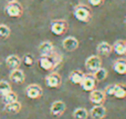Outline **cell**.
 <instances>
[{"label":"cell","mask_w":126,"mask_h":119,"mask_svg":"<svg viewBox=\"0 0 126 119\" xmlns=\"http://www.w3.org/2000/svg\"><path fill=\"white\" fill-rule=\"evenodd\" d=\"M96 79L93 76V73H85L84 77L82 79V82H81V87L84 91H89L91 93L92 90H94L96 87Z\"/></svg>","instance_id":"cell-6"},{"label":"cell","mask_w":126,"mask_h":119,"mask_svg":"<svg viewBox=\"0 0 126 119\" xmlns=\"http://www.w3.org/2000/svg\"><path fill=\"white\" fill-rule=\"evenodd\" d=\"M46 82H47V86L50 87V88H58V87L61 86L62 78L58 72H54V71H53V72H51L50 75L47 76Z\"/></svg>","instance_id":"cell-9"},{"label":"cell","mask_w":126,"mask_h":119,"mask_svg":"<svg viewBox=\"0 0 126 119\" xmlns=\"http://www.w3.org/2000/svg\"><path fill=\"white\" fill-rule=\"evenodd\" d=\"M41 56H51L54 53V46L51 41H42L38 47Z\"/></svg>","instance_id":"cell-12"},{"label":"cell","mask_w":126,"mask_h":119,"mask_svg":"<svg viewBox=\"0 0 126 119\" xmlns=\"http://www.w3.org/2000/svg\"><path fill=\"white\" fill-rule=\"evenodd\" d=\"M4 110L8 114H18L21 110V104L18 100L15 102H11V104H7L4 105Z\"/></svg>","instance_id":"cell-21"},{"label":"cell","mask_w":126,"mask_h":119,"mask_svg":"<svg viewBox=\"0 0 126 119\" xmlns=\"http://www.w3.org/2000/svg\"><path fill=\"white\" fill-rule=\"evenodd\" d=\"M10 33H11V29L7 24H0V39L2 40L8 39Z\"/></svg>","instance_id":"cell-25"},{"label":"cell","mask_w":126,"mask_h":119,"mask_svg":"<svg viewBox=\"0 0 126 119\" xmlns=\"http://www.w3.org/2000/svg\"><path fill=\"white\" fill-rule=\"evenodd\" d=\"M18 100V96L17 94L15 93V91H9L8 94H6V95L2 96V101H3L4 105L7 104H11V102H15Z\"/></svg>","instance_id":"cell-22"},{"label":"cell","mask_w":126,"mask_h":119,"mask_svg":"<svg viewBox=\"0 0 126 119\" xmlns=\"http://www.w3.org/2000/svg\"><path fill=\"white\" fill-rule=\"evenodd\" d=\"M22 61H23V64L26 65V66L31 67V66H33V64H34V57H33L31 53H28V55H26L23 57Z\"/></svg>","instance_id":"cell-27"},{"label":"cell","mask_w":126,"mask_h":119,"mask_svg":"<svg viewBox=\"0 0 126 119\" xmlns=\"http://www.w3.org/2000/svg\"><path fill=\"white\" fill-rule=\"evenodd\" d=\"M112 51H113V46L106 41L100 42L97 45V47H96V52H97V55L100 57H107V56H110L112 53Z\"/></svg>","instance_id":"cell-11"},{"label":"cell","mask_w":126,"mask_h":119,"mask_svg":"<svg viewBox=\"0 0 126 119\" xmlns=\"http://www.w3.org/2000/svg\"><path fill=\"white\" fill-rule=\"evenodd\" d=\"M26 95L30 99H39L42 95H43V90L42 88L37 84H31L27 87L26 89Z\"/></svg>","instance_id":"cell-7"},{"label":"cell","mask_w":126,"mask_h":119,"mask_svg":"<svg viewBox=\"0 0 126 119\" xmlns=\"http://www.w3.org/2000/svg\"><path fill=\"white\" fill-rule=\"evenodd\" d=\"M7 1H8V3H9V2H16V1H18V0H7Z\"/></svg>","instance_id":"cell-30"},{"label":"cell","mask_w":126,"mask_h":119,"mask_svg":"<svg viewBox=\"0 0 126 119\" xmlns=\"http://www.w3.org/2000/svg\"><path fill=\"white\" fill-rule=\"evenodd\" d=\"M90 116L93 119H104L106 117V108L103 105H95L90 111Z\"/></svg>","instance_id":"cell-13"},{"label":"cell","mask_w":126,"mask_h":119,"mask_svg":"<svg viewBox=\"0 0 126 119\" xmlns=\"http://www.w3.org/2000/svg\"><path fill=\"white\" fill-rule=\"evenodd\" d=\"M113 97L117 98V99H124V98H126V86L121 84L114 85Z\"/></svg>","instance_id":"cell-18"},{"label":"cell","mask_w":126,"mask_h":119,"mask_svg":"<svg viewBox=\"0 0 126 119\" xmlns=\"http://www.w3.org/2000/svg\"><path fill=\"white\" fill-rule=\"evenodd\" d=\"M6 65L10 69H18L21 65V59L17 55H10L6 58Z\"/></svg>","instance_id":"cell-16"},{"label":"cell","mask_w":126,"mask_h":119,"mask_svg":"<svg viewBox=\"0 0 126 119\" xmlns=\"http://www.w3.org/2000/svg\"><path fill=\"white\" fill-rule=\"evenodd\" d=\"M113 91H114V85H110V86H107L106 88H105L104 93L106 96H109V97H113Z\"/></svg>","instance_id":"cell-28"},{"label":"cell","mask_w":126,"mask_h":119,"mask_svg":"<svg viewBox=\"0 0 126 119\" xmlns=\"http://www.w3.org/2000/svg\"><path fill=\"white\" fill-rule=\"evenodd\" d=\"M69 29V24L64 19H55L51 22L50 24V31L54 36H62Z\"/></svg>","instance_id":"cell-3"},{"label":"cell","mask_w":126,"mask_h":119,"mask_svg":"<svg viewBox=\"0 0 126 119\" xmlns=\"http://www.w3.org/2000/svg\"><path fill=\"white\" fill-rule=\"evenodd\" d=\"M60 60L55 57V55H51V56H41L38 60L39 67L42 70L46 71H51L57 67V65L59 64Z\"/></svg>","instance_id":"cell-2"},{"label":"cell","mask_w":126,"mask_h":119,"mask_svg":"<svg viewBox=\"0 0 126 119\" xmlns=\"http://www.w3.org/2000/svg\"><path fill=\"white\" fill-rule=\"evenodd\" d=\"M113 51H115V53L120 56L126 55V41H124V40L115 41L113 45Z\"/></svg>","instance_id":"cell-20"},{"label":"cell","mask_w":126,"mask_h":119,"mask_svg":"<svg viewBox=\"0 0 126 119\" xmlns=\"http://www.w3.org/2000/svg\"><path fill=\"white\" fill-rule=\"evenodd\" d=\"M62 46L66 51H74L79 48V40L75 37H66L62 41Z\"/></svg>","instance_id":"cell-14"},{"label":"cell","mask_w":126,"mask_h":119,"mask_svg":"<svg viewBox=\"0 0 126 119\" xmlns=\"http://www.w3.org/2000/svg\"><path fill=\"white\" fill-rule=\"evenodd\" d=\"M11 90H12L11 89V85L7 80H0V95L3 96Z\"/></svg>","instance_id":"cell-26"},{"label":"cell","mask_w":126,"mask_h":119,"mask_svg":"<svg viewBox=\"0 0 126 119\" xmlns=\"http://www.w3.org/2000/svg\"><path fill=\"white\" fill-rule=\"evenodd\" d=\"M85 73L82 72L81 70H73L71 73H70V81L74 85H81L82 82V79L84 77Z\"/></svg>","instance_id":"cell-19"},{"label":"cell","mask_w":126,"mask_h":119,"mask_svg":"<svg viewBox=\"0 0 126 119\" xmlns=\"http://www.w3.org/2000/svg\"><path fill=\"white\" fill-rule=\"evenodd\" d=\"M107 75H109L107 70L102 68V67H101L100 69H97L95 72H93V76L95 77L96 81H103V80H105L107 78Z\"/></svg>","instance_id":"cell-23"},{"label":"cell","mask_w":126,"mask_h":119,"mask_svg":"<svg viewBox=\"0 0 126 119\" xmlns=\"http://www.w3.org/2000/svg\"><path fill=\"white\" fill-rule=\"evenodd\" d=\"M74 119H87L89 117V111L85 108H76L73 111Z\"/></svg>","instance_id":"cell-24"},{"label":"cell","mask_w":126,"mask_h":119,"mask_svg":"<svg viewBox=\"0 0 126 119\" xmlns=\"http://www.w3.org/2000/svg\"><path fill=\"white\" fill-rule=\"evenodd\" d=\"M24 79H26V76L24 72L22 70L18 69H12V71L10 72V80L15 84H23Z\"/></svg>","instance_id":"cell-15"},{"label":"cell","mask_w":126,"mask_h":119,"mask_svg":"<svg viewBox=\"0 0 126 119\" xmlns=\"http://www.w3.org/2000/svg\"><path fill=\"white\" fill-rule=\"evenodd\" d=\"M125 24H126V18H125Z\"/></svg>","instance_id":"cell-31"},{"label":"cell","mask_w":126,"mask_h":119,"mask_svg":"<svg viewBox=\"0 0 126 119\" xmlns=\"http://www.w3.org/2000/svg\"><path fill=\"white\" fill-rule=\"evenodd\" d=\"M101 67H102V59H101V57L98 55L90 56L85 60V68H86L87 71H90V73L95 72Z\"/></svg>","instance_id":"cell-5"},{"label":"cell","mask_w":126,"mask_h":119,"mask_svg":"<svg viewBox=\"0 0 126 119\" xmlns=\"http://www.w3.org/2000/svg\"><path fill=\"white\" fill-rule=\"evenodd\" d=\"M65 109H66V106L65 104L61 100H57V101L52 102L50 107V111H51V115L54 116V117H60L64 114Z\"/></svg>","instance_id":"cell-10"},{"label":"cell","mask_w":126,"mask_h":119,"mask_svg":"<svg viewBox=\"0 0 126 119\" xmlns=\"http://www.w3.org/2000/svg\"><path fill=\"white\" fill-rule=\"evenodd\" d=\"M113 69L118 75H125L126 73V59H117L114 61Z\"/></svg>","instance_id":"cell-17"},{"label":"cell","mask_w":126,"mask_h":119,"mask_svg":"<svg viewBox=\"0 0 126 119\" xmlns=\"http://www.w3.org/2000/svg\"><path fill=\"white\" fill-rule=\"evenodd\" d=\"M106 95L103 90H98V89H94L90 93V101L94 105H103L105 101Z\"/></svg>","instance_id":"cell-8"},{"label":"cell","mask_w":126,"mask_h":119,"mask_svg":"<svg viewBox=\"0 0 126 119\" xmlns=\"http://www.w3.org/2000/svg\"><path fill=\"white\" fill-rule=\"evenodd\" d=\"M92 7H100L104 3V0H87Z\"/></svg>","instance_id":"cell-29"},{"label":"cell","mask_w":126,"mask_h":119,"mask_svg":"<svg viewBox=\"0 0 126 119\" xmlns=\"http://www.w3.org/2000/svg\"><path fill=\"white\" fill-rule=\"evenodd\" d=\"M73 16L78 21L87 24L92 18V12L90 7L86 4H78L73 8Z\"/></svg>","instance_id":"cell-1"},{"label":"cell","mask_w":126,"mask_h":119,"mask_svg":"<svg viewBox=\"0 0 126 119\" xmlns=\"http://www.w3.org/2000/svg\"><path fill=\"white\" fill-rule=\"evenodd\" d=\"M4 11L10 18H20L23 15V7L19 1L9 2L4 8Z\"/></svg>","instance_id":"cell-4"}]
</instances>
